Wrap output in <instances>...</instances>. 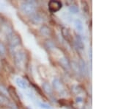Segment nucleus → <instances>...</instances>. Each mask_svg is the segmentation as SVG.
Masks as SVG:
<instances>
[{
  "mask_svg": "<svg viewBox=\"0 0 132 109\" xmlns=\"http://www.w3.org/2000/svg\"><path fill=\"white\" fill-rule=\"evenodd\" d=\"M75 44L76 45V47L80 49V50H84V44L83 43V40L82 38L79 35H76V37H75Z\"/></svg>",
  "mask_w": 132,
  "mask_h": 109,
  "instance_id": "obj_10",
  "label": "nucleus"
},
{
  "mask_svg": "<svg viewBox=\"0 0 132 109\" xmlns=\"http://www.w3.org/2000/svg\"><path fill=\"white\" fill-rule=\"evenodd\" d=\"M0 94L5 95L6 97H8V89L2 84L0 83Z\"/></svg>",
  "mask_w": 132,
  "mask_h": 109,
  "instance_id": "obj_18",
  "label": "nucleus"
},
{
  "mask_svg": "<svg viewBox=\"0 0 132 109\" xmlns=\"http://www.w3.org/2000/svg\"><path fill=\"white\" fill-rule=\"evenodd\" d=\"M59 63H60V64L61 65V66H62L64 69H65V70H67V71L70 70V62H69L68 59L66 57H62V58H61L59 60Z\"/></svg>",
  "mask_w": 132,
  "mask_h": 109,
  "instance_id": "obj_7",
  "label": "nucleus"
},
{
  "mask_svg": "<svg viewBox=\"0 0 132 109\" xmlns=\"http://www.w3.org/2000/svg\"><path fill=\"white\" fill-rule=\"evenodd\" d=\"M7 54V49L4 43L0 41V58H5Z\"/></svg>",
  "mask_w": 132,
  "mask_h": 109,
  "instance_id": "obj_16",
  "label": "nucleus"
},
{
  "mask_svg": "<svg viewBox=\"0 0 132 109\" xmlns=\"http://www.w3.org/2000/svg\"><path fill=\"white\" fill-rule=\"evenodd\" d=\"M48 6L50 12L56 13L62 8V4L60 1H58V0H51L48 4Z\"/></svg>",
  "mask_w": 132,
  "mask_h": 109,
  "instance_id": "obj_4",
  "label": "nucleus"
},
{
  "mask_svg": "<svg viewBox=\"0 0 132 109\" xmlns=\"http://www.w3.org/2000/svg\"><path fill=\"white\" fill-rule=\"evenodd\" d=\"M0 106L5 107V108H10L13 109V104L10 102V100L8 98V97L0 94Z\"/></svg>",
  "mask_w": 132,
  "mask_h": 109,
  "instance_id": "obj_5",
  "label": "nucleus"
},
{
  "mask_svg": "<svg viewBox=\"0 0 132 109\" xmlns=\"http://www.w3.org/2000/svg\"><path fill=\"white\" fill-rule=\"evenodd\" d=\"M9 43V50L12 55L17 51L16 48L21 44V39L18 35H13L8 41Z\"/></svg>",
  "mask_w": 132,
  "mask_h": 109,
  "instance_id": "obj_3",
  "label": "nucleus"
},
{
  "mask_svg": "<svg viewBox=\"0 0 132 109\" xmlns=\"http://www.w3.org/2000/svg\"><path fill=\"white\" fill-rule=\"evenodd\" d=\"M81 5H83V10L87 13H89V7H88V5L86 2H81Z\"/></svg>",
  "mask_w": 132,
  "mask_h": 109,
  "instance_id": "obj_21",
  "label": "nucleus"
},
{
  "mask_svg": "<svg viewBox=\"0 0 132 109\" xmlns=\"http://www.w3.org/2000/svg\"><path fill=\"white\" fill-rule=\"evenodd\" d=\"M76 102L78 103V104H81L83 102V98L81 97H77L76 99Z\"/></svg>",
  "mask_w": 132,
  "mask_h": 109,
  "instance_id": "obj_23",
  "label": "nucleus"
},
{
  "mask_svg": "<svg viewBox=\"0 0 132 109\" xmlns=\"http://www.w3.org/2000/svg\"><path fill=\"white\" fill-rule=\"evenodd\" d=\"M42 87H43V91H45L46 94H52V86H50V84L49 83H43V85H42Z\"/></svg>",
  "mask_w": 132,
  "mask_h": 109,
  "instance_id": "obj_15",
  "label": "nucleus"
},
{
  "mask_svg": "<svg viewBox=\"0 0 132 109\" xmlns=\"http://www.w3.org/2000/svg\"><path fill=\"white\" fill-rule=\"evenodd\" d=\"M8 95H10V97L13 98V99L14 101H16V102H19L20 101L19 96L18 95V93L16 91V89L13 86H10L8 88Z\"/></svg>",
  "mask_w": 132,
  "mask_h": 109,
  "instance_id": "obj_6",
  "label": "nucleus"
},
{
  "mask_svg": "<svg viewBox=\"0 0 132 109\" xmlns=\"http://www.w3.org/2000/svg\"><path fill=\"white\" fill-rule=\"evenodd\" d=\"M5 21V18L3 17V16L2 15H1L0 14V26H1L4 22Z\"/></svg>",
  "mask_w": 132,
  "mask_h": 109,
  "instance_id": "obj_24",
  "label": "nucleus"
},
{
  "mask_svg": "<svg viewBox=\"0 0 132 109\" xmlns=\"http://www.w3.org/2000/svg\"><path fill=\"white\" fill-rule=\"evenodd\" d=\"M52 85H53V87L54 89L60 92V93H62V91H64V89H63V86L61 83V82L59 80V79L57 78H54L52 81Z\"/></svg>",
  "mask_w": 132,
  "mask_h": 109,
  "instance_id": "obj_8",
  "label": "nucleus"
},
{
  "mask_svg": "<svg viewBox=\"0 0 132 109\" xmlns=\"http://www.w3.org/2000/svg\"><path fill=\"white\" fill-rule=\"evenodd\" d=\"M30 20L34 24H39L42 21V17L38 13H34L33 14L30 15Z\"/></svg>",
  "mask_w": 132,
  "mask_h": 109,
  "instance_id": "obj_13",
  "label": "nucleus"
},
{
  "mask_svg": "<svg viewBox=\"0 0 132 109\" xmlns=\"http://www.w3.org/2000/svg\"><path fill=\"white\" fill-rule=\"evenodd\" d=\"M89 56H90V60H92V48H90L89 50Z\"/></svg>",
  "mask_w": 132,
  "mask_h": 109,
  "instance_id": "obj_25",
  "label": "nucleus"
},
{
  "mask_svg": "<svg viewBox=\"0 0 132 109\" xmlns=\"http://www.w3.org/2000/svg\"><path fill=\"white\" fill-rule=\"evenodd\" d=\"M40 33L44 36H49L51 35V30L50 28L46 25H43L40 29Z\"/></svg>",
  "mask_w": 132,
  "mask_h": 109,
  "instance_id": "obj_12",
  "label": "nucleus"
},
{
  "mask_svg": "<svg viewBox=\"0 0 132 109\" xmlns=\"http://www.w3.org/2000/svg\"><path fill=\"white\" fill-rule=\"evenodd\" d=\"M5 109H13V108H6Z\"/></svg>",
  "mask_w": 132,
  "mask_h": 109,
  "instance_id": "obj_26",
  "label": "nucleus"
},
{
  "mask_svg": "<svg viewBox=\"0 0 132 109\" xmlns=\"http://www.w3.org/2000/svg\"><path fill=\"white\" fill-rule=\"evenodd\" d=\"M46 44L47 47H48V48H49V49L54 48V43H53L52 41H50V40H47V41H46Z\"/></svg>",
  "mask_w": 132,
  "mask_h": 109,
  "instance_id": "obj_22",
  "label": "nucleus"
},
{
  "mask_svg": "<svg viewBox=\"0 0 132 109\" xmlns=\"http://www.w3.org/2000/svg\"><path fill=\"white\" fill-rule=\"evenodd\" d=\"M36 6L37 4L35 1L27 0L21 5V10L26 15H32L35 13Z\"/></svg>",
  "mask_w": 132,
  "mask_h": 109,
  "instance_id": "obj_2",
  "label": "nucleus"
},
{
  "mask_svg": "<svg viewBox=\"0 0 132 109\" xmlns=\"http://www.w3.org/2000/svg\"><path fill=\"white\" fill-rule=\"evenodd\" d=\"M74 25H75L76 29L79 32H81L83 30V24L80 19H76L74 21Z\"/></svg>",
  "mask_w": 132,
  "mask_h": 109,
  "instance_id": "obj_17",
  "label": "nucleus"
},
{
  "mask_svg": "<svg viewBox=\"0 0 132 109\" xmlns=\"http://www.w3.org/2000/svg\"><path fill=\"white\" fill-rule=\"evenodd\" d=\"M14 62L18 69H24L26 63V54L22 50H17L13 53Z\"/></svg>",
  "mask_w": 132,
  "mask_h": 109,
  "instance_id": "obj_1",
  "label": "nucleus"
},
{
  "mask_svg": "<svg viewBox=\"0 0 132 109\" xmlns=\"http://www.w3.org/2000/svg\"><path fill=\"white\" fill-rule=\"evenodd\" d=\"M16 84L18 85V86L20 87L21 89H26L27 87H28V85H27L26 82L24 80L21 79V78H17V79L16 80Z\"/></svg>",
  "mask_w": 132,
  "mask_h": 109,
  "instance_id": "obj_14",
  "label": "nucleus"
},
{
  "mask_svg": "<svg viewBox=\"0 0 132 109\" xmlns=\"http://www.w3.org/2000/svg\"><path fill=\"white\" fill-rule=\"evenodd\" d=\"M61 33H62V37L64 38V39L68 42L70 41L71 40V36H70V34L68 31V30L65 27H62V30H61Z\"/></svg>",
  "mask_w": 132,
  "mask_h": 109,
  "instance_id": "obj_11",
  "label": "nucleus"
},
{
  "mask_svg": "<svg viewBox=\"0 0 132 109\" xmlns=\"http://www.w3.org/2000/svg\"><path fill=\"white\" fill-rule=\"evenodd\" d=\"M79 72L81 73L83 75H86L87 74V66L86 63L84 62V60L80 59L79 60Z\"/></svg>",
  "mask_w": 132,
  "mask_h": 109,
  "instance_id": "obj_9",
  "label": "nucleus"
},
{
  "mask_svg": "<svg viewBox=\"0 0 132 109\" xmlns=\"http://www.w3.org/2000/svg\"><path fill=\"white\" fill-rule=\"evenodd\" d=\"M38 104H39L40 107L41 108H43V109H52L51 107H50V105H49L48 104L43 103V102H39Z\"/></svg>",
  "mask_w": 132,
  "mask_h": 109,
  "instance_id": "obj_20",
  "label": "nucleus"
},
{
  "mask_svg": "<svg viewBox=\"0 0 132 109\" xmlns=\"http://www.w3.org/2000/svg\"><path fill=\"white\" fill-rule=\"evenodd\" d=\"M68 10H69V11H70L71 13H73V14H76V13H79V8H78L76 5H70L69 8H68Z\"/></svg>",
  "mask_w": 132,
  "mask_h": 109,
  "instance_id": "obj_19",
  "label": "nucleus"
},
{
  "mask_svg": "<svg viewBox=\"0 0 132 109\" xmlns=\"http://www.w3.org/2000/svg\"><path fill=\"white\" fill-rule=\"evenodd\" d=\"M0 71H1V68H0Z\"/></svg>",
  "mask_w": 132,
  "mask_h": 109,
  "instance_id": "obj_27",
  "label": "nucleus"
}]
</instances>
